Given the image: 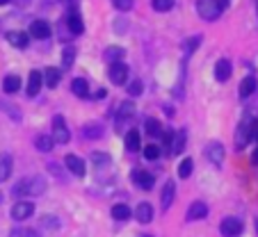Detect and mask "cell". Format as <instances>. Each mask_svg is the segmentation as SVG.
I'll list each match as a JSON object with an SVG mask.
<instances>
[{
  "label": "cell",
  "mask_w": 258,
  "mask_h": 237,
  "mask_svg": "<svg viewBox=\"0 0 258 237\" xmlns=\"http://www.w3.org/2000/svg\"><path fill=\"white\" fill-rule=\"evenodd\" d=\"M229 7V0H197V12L204 21H215Z\"/></svg>",
  "instance_id": "1"
},
{
  "label": "cell",
  "mask_w": 258,
  "mask_h": 237,
  "mask_svg": "<svg viewBox=\"0 0 258 237\" xmlns=\"http://www.w3.org/2000/svg\"><path fill=\"white\" fill-rule=\"evenodd\" d=\"M256 128H258V123L253 121V116L244 114L242 121H240V126H238V132H235V146H238V150H242L244 146L256 137Z\"/></svg>",
  "instance_id": "2"
},
{
  "label": "cell",
  "mask_w": 258,
  "mask_h": 237,
  "mask_svg": "<svg viewBox=\"0 0 258 237\" xmlns=\"http://www.w3.org/2000/svg\"><path fill=\"white\" fill-rule=\"evenodd\" d=\"M71 139V132H69L67 123H64V116H55L53 119V141H57V144H67V141Z\"/></svg>",
  "instance_id": "3"
},
{
  "label": "cell",
  "mask_w": 258,
  "mask_h": 237,
  "mask_svg": "<svg viewBox=\"0 0 258 237\" xmlns=\"http://www.w3.org/2000/svg\"><path fill=\"white\" fill-rule=\"evenodd\" d=\"M219 230H222L224 237H238L240 232H242V221L235 217H226V219H222V223H219Z\"/></svg>",
  "instance_id": "4"
},
{
  "label": "cell",
  "mask_w": 258,
  "mask_h": 237,
  "mask_svg": "<svg viewBox=\"0 0 258 237\" xmlns=\"http://www.w3.org/2000/svg\"><path fill=\"white\" fill-rule=\"evenodd\" d=\"M107 77H110V83L112 85H123L128 77V66L123 62H114L107 71Z\"/></svg>",
  "instance_id": "5"
},
{
  "label": "cell",
  "mask_w": 258,
  "mask_h": 237,
  "mask_svg": "<svg viewBox=\"0 0 258 237\" xmlns=\"http://www.w3.org/2000/svg\"><path fill=\"white\" fill-rule=\"evenodd\" d=\"M206 157L215 167H222V162H224V146L219 144V141H210L208 148H206Z\"/></svg>",
  "instance_id": "6"
},
{
  "label": "cell",
  "mask_w": 258,
  "mask_h": 237,
  "mask_svg": "<svg viewBox=\"0 0 258 237\" xmlns=\"http://www.w3.org/2000/svg\"><path fill=\"white\" fill-rule=\"evenodd\" d=\"M32 212H34V203H30V201H19L12 208V217L16 221H25L28 217H32Z\"/></svg>",
  "instance_id": "7"
},
{
  "label": "cell",
  "mask_w": 258,
  "mask_h": 237,
  "mask_svg": "<svg viewBox=\"0 0 258 237\" xmlns=\"http://www.w3.org/2000/svg\"><path fill=\"white\" fill-rule=\"evenodd\" d=\"M64 165H67V169L71 171L76 178H83L85 176V160L78 157V155H67V157H64Z\"/></svg>",
  "instance_id": "8"
},
{
  "label": "cell",
  "mask_w": 258,
  "mask_h": 237,
  "mask_svg": "<svg viewBox=\"0 0 258 237\" xmlns=\"http://www.w3.org/2000/svg\"><path fill=\"white\" fill-rule=\"evenodd\" d=\"M206 214H208V205H206L204 201H195V203L190 205V210H187L185 219L187 221H197V219H204Z\"/></svg>",
  "instance_id": "9"
},
{
  "label": "cell",
  "mask_w": 258,
  "mask_h": 237,
  "mask_svg": "<svg viewBox=\"0 0 258 237\" xmlns=\"http://www.w3.org/2000/svg\"><path fill=\"white\" fill-rule=\"evenodd\" d=\"M30 34H32L34 39H48L50 37V25L46 23V21H32V25H30Z\"/></svg>",
  "instance_id": "10"
},
{
  "label": "cell",
  "mask_w": 258,
  "mask_h": 237,
  "mask_svg": "<svg viewBox=\"0 0 258 237\" xmlns=\"http://www.w3.org/2000/svg\"><path fill=\"white\" fill-rule=\"evenodd\" d=\"M67 25H69V30H71L73 34H83V32H85V23H83V19H80V14H78L76 10L69 12Z\"/></svg>",
  "instance_id": "11"
},
{
  "label": "cell",
  "mask_w": 258,
  "mask_h": 237,
  "mask_svg": "<svg viewBox=\"0 0 258 237\" xmlns=\"http://www.w3.org/2000/svg\"><path fill=\"white\" fill-rule=\"evenodd\" d=\"M7 41H10L14 48H28L30 44V37L25 32H19V30H12V32H7Z\"/></svg>",
  "instance_id": "12"
},
{
  "label": "cell",
  "mask_w": 258,
  "mask_h": 237,
  "mask_svg": "<svg viewBox=\"0 0 258 237\" xmlns=\"http://www.w3.org/2000/svg\"><path fill=\"white\" fill-rule=\"evenodd\" d=\"M41 85H44V75H41L39 71H32L28 77V96H37Z\"/></svg>",
  "instance_id": "13"
},
{
  "label": "cell",
  "mask_w": 258,
  "mask_h": 237,
  "mask_svg": "<svg viewBox=\"0 0 258 237\" xmlns=\"http://www.w3.org/2000/svg\"><path fill=\"white\" fill-rule=\"evenodd\" d=\"M215 77H217L219 83H226L231 77V62L229 59H219V62L215 64Z\"/></svg>",
  "instance_id": "14"
},
{
  "label": "cell",
  "mask_w": 258,
  "mask_h": 237,
  "mask_svg": "<svg viewBox=\"0 0 258 237\" xmlns=\"http://www.w3.org/2000/svg\"><path fill=\"white\" fill-rule=\"evenodd\" d=\"M256 87H258V83H256V77L253 75H247L240 83V89H238V94H240V98H249L253 92H256Z\"/></svg>",
  "instance_id": "15"
},
{
  "label": "cell",
  "mask_w": 258,
  "mask_h": 237,
  "mask_svg": "<svg viewBox=\"0 0 258 237\" xmlns=\"http://www.w3.org/2000/svg\"><path fill=\"white\" fill-rule=\"evenodd\" d=\"M12 167H14V162H12V155L10 153H3V155H0V183H5V180L12 176Z\"/></svg>",
  "instance_id": "16"
},
{
  "label": "cell",
  "mask_w": 258,
  "mask_h": 237,
  "mask_svg": "<svg viewBox=\"0 0 258 237\" xmlns=\"http://www.w3.org/2000/svg\"><path fill=\"white\" fill-rule=\"evenodd\" d=\"M46 192V180L41 176H32L28 178V194L30 196H37V194H44Z\"/></svg>",
  "instance_id": "17"
},
{
  "label": "cell",
  "mask_w": 258,
  "mask_h": 237,
  "mask_svg": "<svg viewBox=\"0 0 258 237\" xmlns=\"http://www.w3.org/2000/svg\"><path fill=\"white\" fill-rule=\"evenodd\" d=\"M133 178H135V185L140 189H151L153 187V176L149 174V171H135V174H133Z\"/></svg>",
  "instance_id": "18"
},
{
  "label": "cell",
  "mask_w": 258,
  "mask_h": 237,
  "mask_svg": "<svg viewBox=\"0 0 258 237\" xmlns=\"http://www.w3.org/2000/svg\"><path fill=\"white\" fill-rule=\"evenodd\" d=\"M135 217H137V221H140V223H149V221H151V219H153L151 203H140V205H137Z\"/></svg>",
  "instance_id": "19"
},
{
  "label": "cell",
  "mask_w": 258,
  "mask_h": 237,
  "mask_svg": "<svg viewBox=\"0 0 258 237\" xmlns=\"http://www.w3.org/2000/svg\"><path fill=\"white\" fill-rule=\"evenodd\" d=\"M41 75H44V83L48 85L50 89H55V87L59 85V77H62V73H59L55 66H48L44 73H41Z\"/></svg>",
  "instance_id": "20"
},
{
  "label": "cell",
  "mask_w": 258,
  "mask_h": 237,
  "mask_svg": "<svg viewBox=\"0 0 258 237\" xmlns=\"http://www.w3.org/2000/svg\"><path fill=\"white\" fill-rule=\"evenodd\" d=\"M174 196H176V185L171 183V180H167L165 189H162V208H169L171 203H174Z\"/></svg>",
  "instance_id": "21"
},
{
  "label": "cell",
  "mask_w": 258,
  "mask_h": 237,
  "mask_svg": "<svg viewBox=\"0 0 258 237\" xmlns=\"http://www.w3.org/2000/svg\"><path fill=\"white\" fill-rule=\"evenodd\" d=\"M71 92L76 94V96H80V98H87V94H89L87 80H83V77H76V80L71 83Z\"/></svg>",
  "instance_id": "22"
},
{
  "label": "cell",
  "mask_w": 258,
  "mask_h": 237,
  "mask_svg": "<svg viewBox=\"0 0 258 237\" xmlns=\"http://www.w3.org/2000/svg\"><path fill=\"white\" fill-rule=\"evenodd\" d=\"M3 89H5V94H16L21 89V77L19 75H7L5 80H3Z\"/></svg>",
  "instance_id": "23"
},
{
  "label": "cell",
  "mask_w": 258,
  "mask_h": 237,
  "mask_svg": "<svg viewBox=\"0 0 258 237\" xmlns=\"http://www.w3.org/2000/svg\"><path fill=\"white\" fill-rule=\"evenodd\" d=\"M53 137H48V135H39L37 139H34V146H37V150H41V153H50L53 150Z\"/></svg>",
  "instance_id": "24"
},
{
  "label": "cell",
  "mask_w": 258,
  "mask_h": 237,
  "mask_svg": "<svg viewBox=\"0 0 258 237\" xmlns=\"http://www.w3.org/2000/svg\"><path fill=\"white\" fill-rule=\"evenodd\" d=\"M126 150H131V153H137V150H140V132L137 130H131L126 135Z\"/></svg>",
  "instance_id": "25"
},
{
  "label": "cell",
  "mask_w": 258,
  "mask_h": 237,
  "mask_svg": "<svg viewBox=\"0 0 258 237\" xmlns=\"http://www.w3.org/2000/svg\"><path fill=\"white\" fill-rule=\"evenodd\" d=\"M183 148H185V132L178 130L174 135V141H171V153L178 155V153H183Z\"/></svg>",
  "instance_id": "26"
},
{
  "label": "cell",
  "mask_w": 258,
  "mask_h": 237,
  "mask_svg": "<svg viewBox=\"0 0 258 237\" xmlns=\"http://www.w3.org/2000/svg\"><path fill=\"white\" fill-rule=\"evenodd\" d=\"M112 217L119 219V221H126V219L131 217V208H128V205H123V203L112 205Z\"/></svg>",
  "instance_id": "27"
},
{
  "label": "cell",
  "mask_w": 258,
  "mask_h": 237,
  "mask_svg": "<svg viewBox=\"0 0 258 237\" xmlns=\"http://www.w3.org/2000/svg\"><path fill=\"white\" fill-rule=\"evenodd\" d=\"M85 137H87V139H98V137L103 135V126L101 123H87V126H85V132H83Z\"/></svg>",
  "instance_id": "28"
},
{
  "label": "cell",
  "mask_w": 258,
  "mask_h": 237,
  "mask_svg": "<svg viewBox=\"0 0 258 237\" xmlns=\"http://www.w3.org/2000/svg\"><path fill=\"white\" fill-rule=\"evenodd\" d=\"M144 128H146V132H149L151 137H160L162 135V126H160V121H156V119H146Z\"/></svg>",
  "instance_id": "29"
},
{
  "label": "cell",
  "mask_w": 258,
  "mask_h": 237,
  "mask_svg": "<svg viewBox=\"0 0 258 237\" xmlns=\"http://www.w3.org/2000/svg\"><path fill=\"white\" fill-rule=\"evenodd\" d=\"M192 167H195V162H192L190 157H185V160L178 165V178H190V176H192Z\"/></svg>",
  "instance_id": "30"
},
{
  "label": "cell",
  "mask_w": 258,
  "mask_h": 237,
  "mask_svg": "<svg viewBox=\"0 0 258 237\" xmlns=\"http://www.w3.org/2000/svg\"><path fill=\"white\" fill-rule=\"evenodd\" d=\"M73 57H76V48H73V46H67V48H64V53H62V66L64 68H71Z\"/></svg>",
  "instance_id": "31"
},
{
  "label": "cell",
  "mask_w": 258,
  "mask_h": 237,
  "mask_svg": "<svg viewBox=\"0 0 258 237\" xmlns=\"http://www.w3.org/2000/svg\"><path fill=\"white\" fill-rule=\"evenodd\" d=\"M10 237H39V232L32 230V228L21 226V228H14V230L10 232Z\"/></svg>",
  "instance_id": "32"
},
{
  "label": "cell",
  "mask_w": 258,
  "mask_h": 237,
  "mask_svg": "<svg viewBox=\"0 0 258 237\" xmlns=\"http://www.w3.org/2000/svg\"><path fill=\"white\" fill-rule=\"evenodd\" d=\"M123 55H126V53H123V48H117V46H112V48H107L105 50V59H110V62H119V59H121L123 57Z\"/></svg>",
  "instance_id": "33"
},
{
  "label": "cell",
  "mask_w": 258,
  "mask_h": 237,
  "mask_svg": "<svg viewBox=\"0 0 258 237\" xmlns=\"http://www.w3.org/2000/svg\"><path fill=\"white\" fill-rule=\"evenodd\" d=\"M12 194H14L16 199H19V196H28V178H21L19 183L14 185V189H12Z\"/></svg>",
  "instance_id": "34"
},
{
  "label": "cell",
  "mask_w": 258,
  "mask_h": 237,
  "mask_svg": "<svg viewBox=\"0 0 258 237\" xmlns=\"http://www.w3.org/2000/svg\"><path fill=\"white\" fill-rule=\"evenodd\" d=\"M92 162H94V167H107L112 162V157L105 153H92Z\"/></svg>",
  "instance_id": "35"
},
{
  "label": "cell",
  "mask_w": 258,
  "mask_h": 237,
  "mask_svg": "<svg viewBox=\"0 0 258 237\" xmlns=\"http://www.w3.org/2000/svg\"><path fill=\"white\" fill-rule=\"evenodd\" d=\"M144 157L146 160H158L160 157V146H156V144L144 146Z\"/></svg>",
  "instance_id": "36"
},
{
  "label": "cell",
  "mask_w": 258,
  "mask_h": 237,
  "mask_svg": "<svg viewBox=\"0 0 258 237\" xmlns=\"http://www.w3.org/2000/svg\"><path fill=\"white\" fill-rule=\"evenodd\" d=\"M174 7V0H153V10L156 12H169Z\"/></svg>",
  "instance_id": "37"
},
{
  "label": "cell",
  "mask_w": 258,
  "mask_h": 237,
  "mask_svg": "<svg viewBox=\"0 0 258 237\" xmlns=\"http://www.w3.org/2000/svg\"><path fill=\"white\" fill-rule=\"evenodd\" d=\"M142 89H144V85H142V80H133L131 85H128V94H131V98H137L142 94Z\"/></svg>",
  "instance_id": "38"
},
{
  "label": "cell",
  "mask_w": 258,
  "mask_h": 237,
  "mask_svg": "<svg viewBox=\"0 0 258 237\" xmlns=\"http://www.w3.org/2000/svg\"><path fill=\"white\" fill-rule=\"evenodd\" d=\"M41 226L48 228V230H57L59 228V221L55 217H50V214H46V217H41Z\"/></svg>",
  "instance_id": "39"
},
{
  "label": "cell",
  "mask_w": 258,
  "mask_h": 237,
  "mask_svg": "<svg viewBox=\"0 0 258 237\" xmlns=\"http://www.w3.org/2000/svg\"><path fill=\"white\" fill-rule=\"evenodd\" d=\"M133 112H135L133 103H121V107H119V119H131Z\"/></svg>",
  "instance_id": "40"
},
{
  "label": "cell",
  "mask_w": 258,
  "mask_h": 237,
  "mask_svg": "<svg viewBox=\"0 0 258 237\" xmlns=\"http://www.w3.org/2000/svg\"><path fill=\"white\" fill-rule=\"evenodd\" d=\"M112 5L117 7L119 12H128V10H133V5H135V0H112Z\"/></svg>",
  "instance_id": "41"
},
{
  "label": "cell",
  "mask_w": 258,
  "mask_h": 237,
  "mask_svg": "<svg viewBox=\"0 0 258 237\" xmlns=\"http://www.w3.org/2000/svg\"><path fill=\"white\" fill-rule=\"evenodd\" d=\"M199 41H201V37H192V39H187L185 46H183V48H185V55H192V53H195L197 46H199Z\"/></svg>",
  "instance_id": "42"
},
{
  "label": "cell",
  "mask_w": 258,
  "mask_h": 237,
  "mask_svg": "<svg viewBox=\"0 0 258 237\" xmlns=\"http://www.w3.org/2000/svg\"><path fill=\"white\" fill-rule=\"evenodd\" d=\"M174 135H176L174 130H167V132H162V141H165V146H167V148H171V141H174Z\"/></svg>",
  "instance_id": "43"
},
{
  "label": "cell",
  "mask_w": 258,
  "mask_h": 237,
  "mask_svg": "<svg viewBox=\"0 0 258 237\" xmlns=\"http://www.w3.org/2000/svg\"><path fill=\"white\" fill-rule=\"evenodd\" d=\"M251 160H253V165H258V148L253 150V157H251Z\"/></svg>",
  "instance_id": "44"
},
{
  "label": "cell",
  "mask_w": 258,
  "mask_h": 237,
  "mask_svg": "<svg viewBox=\"0 0 258 237\" xmlns=\"http://www.w3.org/2000/svg\"><path fill=\"white\" fill-rule=\"evenodd\" d=\"M7 3H10V0H0V5H7Z\"/></svg>",
  "instance_id": "45"
},
{
  "label": "cell",
  "mask_w": 258,
  "mask_h": 237,
  "mask_svg": "<svg viewBox=\"0 0 258 237\" xmlns=\"http://www.w3.org/2000/svg\"><path fill=\"white\" fill-rule=\"evenodd\" d=\"M0 203H3V192H0Z\"/></svg>",
  "instance_id": "46"
},
{
  "label": "cell",
  "mask_w": 258,
  "mask_h": 237,
  "mask_svg": "<svg viewBox=\"0 0 258 237\" xmlns=\"http://www.w3.org/2000/svg\"><path fill=\"white\" fill-rule=\"evenodd\" d=\"M256 139H258V128H256Z\"/></svg>",
  "instance_id": "47"
},
{
  "label": "cell",
  "mask_w": 258,
  "mask_h": 237,
  "mask_svg": "<svg viewBox=\"0 0 258 237\" xmlns=\"http://www.w3.org/2000/svg\"><path fill=\"white\" fill-rule=\"evenodd\" d=\"M256 12H258V0H256Z\"/></svg>",
  "instance_id": "48"
},
{
  "label": "cell",
  "mask_w": 258,
  "mask_h": 237,
  "mask_svg": "<svg viewBox=\"0 0 258 237\" xmlns=\"http://www.w3.org/2000/svg\"><path fill=\"white\" fill-rule=\"evenodd\" d=\"M140 237H149V235H140Z\"/></svg>",
  "instance_id": "49"
},
{
  "label": "cell",
  "mask_w": 258,
  "mask_h": 237,
  "mask_svg": "<svg viewBox=\"0 0 258 237\" xmlns=\"http://www.w3.org/2000/svg\"><path fill=\"white\" fill-rule=\"evenodd\" d=\"M256 230H258V221H256Z\"/></svg>",
  "instance_id": "50"
}]
</instances>
